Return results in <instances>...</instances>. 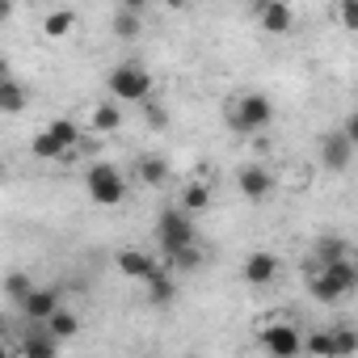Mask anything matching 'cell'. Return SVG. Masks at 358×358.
Segmentation results:
<instances>
[{
	"mask_svg": "<svg viewBox=\"0 0 358 358\" xmlns=\"http://www.w3.org/2000/svg\"><path fill=\"white\" fill-rule=\"evenodd\" d=\"M274 186H278V177H274L270 164H245V169L236 173V190H241L249 203H266V199L274 194Z\"/></svg>",
	"mask_w": 358,
	"mask_h": 358,
	"instance_id": "11",
	"label": "cell"
},
{
	"mask_svg": "<svg viewBox=\"0 0 358 358\" xmlns=\"http://www.w3.org/2000/svg\"><path fill=\"white\" fill-rule=\"evenodd\" d=\"M354 97H358V93H354Z\"/></svg>",
	"mask_w": 358,
	"mask_h": 358,
	"instance_id": "30",
	"label": "cell"
},
{
	"mask_svg": "<svg viewBox=\"0 0 358 358\" xmlns=\"http://www.w3.org/2000/svg\"><path fill=\"white\" fill-rule=\"evenodd\" d=\"M34 291V278L30 274H22V270H13L9 278H5V295L13 299V303H26V295Z\"/></svg>",
	"mask_w": 358,
	"mask_h": 358,
	"instance_id": "26",
	"label": "cell"
},
{
	"mask_svg": "<svg viewBox=\"0 0 358 358\" xmlns=\"http://www.w3.org/2000/svg\"><path fill=\"white\" fill-rule=\"evenodd\" d=\"M257 341H262L266 358H299L303 354V333L295 324H287V320H270Z\"/></svg>",
	"mask_w": 358,
	"mask_h": 358,
	"instance_id": "8",
	"label": "cell"
},
{
	"mask_svg": "<svg viewBox=\"0 0 358 358\" xmlns=\"http://www.w3.org/2000/svg\"><path fill=\"white\" fill-rule=\"evenodd\" d=\"M354 152H358V148L350 143V135H345L341 127H333V131L320 135V169H324V173H350Z\"/></svg>",
	"mask_w": 358,
	"mask_h": 358,
	"instance_id": "9",
	"label": "cell"
},
{
	"mask_svg": "<svg viewBox=\"0 0 358 358\" xmlns=\"http://www.w3.org/2000/svg\"><path fill=\"white\" fill-rule=\"evenodd\" d=\"M303 354L312 358H354L358 354V329L354 324H329L303 333Z\"/></svg>",
	"mask_w": 358,
	"mask_h": 358,
	"instance_id": "6",
	"label": "cell"
},
{
	"mask_svg": "<svg viewBox=\"0 0 358 358\" xmlns=\"http://www.w3.org/2000/svg\"><path fill=\"white\" fill-rule=\"evenodd\" d=\"M156 245L164 257L182 253V249H194L199 245V228H194V215H186L182 207H164L156 215Z\"/></svg>",
	"mask_w": 358,
	"mask_h": 358,
	"instance_id": "4",
	"label": "cell"
},
{
	"mask_svg": "<svg viewBox=\"0 0 358 358\" xmlns=\"http://www.w3.org/2000/svg\"><path fill=\"white\" fill-rule=\"evenodd\" d=\"M89 127H93V135H114L122 127V106L118 101H97L93 114H89Z\"/></svg>",
	"mask_w": 358,
	"mask_h": 358,
	"instance_id": "20",
	"label": "cell"
},
{
	"mask_svg": "<svg viewBox=\"0 0 358 358\" xmlns=\"http://www.w3.org/2000/svg\"><path fill=\"white\" fill-rule=\"evenodd\" d=\"M341 131H345V135H350V143H354V148H358V106H354V110H350V118H345V122H341Z\"/></svg>",
	"mask_w": 358,
	"mask_h": 358,
	"instance_id": "29",
	"label": "cell"
},
{
	"mask_svg": "<svg viewBox=\"0 0 358 358\" xmlns=\"http://www.w3.org/2000/svg\"><path fill=\"white\" fill-rule=\"evenodd\" d=\"M22 358H59V341L47 333V324H30L26 337H17Z\"/></svg>",
	"mask_w": 358,
	"mask_h": 358,
	"instance_id": "15",
	"label": "cell"
},
{
	"mask_svg": "<svg viewBox=\"0 0 358 358\" xmlns=\"http://www.w3.org/2000/svg\"><path fill=\"white\" fill-rule=\"evenodd\" d=\"M26 106H30V89L17 76L5 72V80H0V110H5V114H22Z\"/></svg>",
	"mask_w": 358,
	"mask_h": 358,
	"instance_id": "19",
	"label": "cell"
},
{
	"mask_svg": "<svg viewBox=\"0 0 358 358\" xmlns=\"http://www.w3.org/2000/svg\"><path fill=\"white\" fill-rule=\"evenodd\" d=\"M139 30H143V0H127V5H118L114 9V34L122 43H131Z\"/></svg>",
	"mask_w": 358,
	"mask_h": 358,
	"instance_id": "17",
	"label": "cell"
},
{
	"mask_svg": "<svg viewBox=\"0 0 358 358\" xmlns=\"http://www.w3.org/2000/svg\"><path fill=\"white\" fill-rule=\"evenodd\" d=\"M106 89H110V101H135V106H148L156 80H152V72H148L139 59H122V64L110 72Z\"/></svg>",
	"mask_w": 358,
	"mask_h": 358,
	"instance_id": "3",
	"label": "cell"
},
{
	"mask_svg": "<svg viewBox=\"0 0 358 358\" xmlns=\"http://www.w3.org/2000/svg\"><path fill=\"white\" fill-rule=\"evenodd\" d=\"M114 266H118V274H122V278H135V282H143V287L169 270L164 262H156V257H152V253H143V249H118Z\"/></svg>",
	"mask_w": 358,
	"mask_h": 358,
	"instance_id": "10",
	"label": "cell"
},
{
	"mask_svg": "<svg viewBox=\"0 0 358 358\" xmlns=\"http://www.w3.org/2000/svg\"><path fill=\"white\" fill-rule=\"evenodd\" d=\"M333 17L341 22L345 34H358V0H337V5H333Z\"/></svg>",
	"mask_w": 358,
	"mask_h": 358,
	"instance_id": "27",
	"label": "cell"
},
{
	"mask_svg": "<svg viewBox=\"0 0 358 358\" xmlns=\"http://www.w3.org/2000/svg\"><path fill=\"white\" fill-rule=\"evenodd\" d=\"M278 257L270 253V249H253L249 257H245V266H241V278L249 282V287H270L274 278H278Z\"/></svg>",
	"mask_w": 358,
	"mask_h": 358,
	"instance_id": "12",
	"label": "cell"
},
{
	"mask_svg": "<svg viewBox=\"0 0 358 358\" xmlns=\"http://www.w3.org/2000/svg\"><path fill=\"white\" fill-rule=\"evenodd\" d=\"M308 291H312L320 303L345 299L350 291H358V257H354V262H337V266L308 262Z\"/></svg>",
	"mask_w": 358,
	"mask_h": 358,
	"instance_id": "2",
	"label": "cell"
},
{
	"mask_svg": "<svg viewBox=\"0 0 358 358\" xmlns=\"http://www.w3.org/2000/svg\"><path fill=\"white\" fill-rule=\"evenodd\" d=\"M76 143H80V127L72 118H55L30 139V152H34V160H68L76 152Z\"/></svg>",
	"mask_w": 358,
	"mask_h": 358,
	"instance_id": "5",
	"label": "cell"
},
{
	"mask_svg": "<svg viewBox=\"0 0 358 358\" xmlns=\"http://www.w3.org/2000/svg\"><path fill=\"white\" fill-rule=\"evenodd\" d=\"M224 122H228L236 135H257V131H266V127L274 122V101H270L266 93H257V89L232 93V97L224 101Z\"/></svg>",
	"mask_w": 358,
	"mask_h": 358,
	"instance_id": "1",
	"label": "cell"
},
{
	"mask_svg": "<svg viewBox=\"0 0 358 358\" xmlns=\"http://www.w3.org/2000/svg\"><path fill=\"white\" fill-rule=\"evenodd\" d=\"M135 177H139L148 190H160V186L169 182V160H164V156L143 152V156H135Z\"/></svg>",
	"mask_w": 358,
	"mask_h": 358,
	"instance_id": "18",
	"label": "cell"
},
{
	"mask_svg": "<svg viewBox=\"0 0 358 358\" xmlns=\"http://www.w3.org/2000/svg\"><path fill=\"white\" fill-rule=\"evenodd\" d=\"M160 262H164L173 274H194V270H203V262H207V257H203V249L194 245V249H182V253H173V257H160Z\"/></svg>",
	"mask_w": 358,
	"mask_h": 358,
	"instance_id": "25",
	"label": "cell"
},
{
	"mask_svg": "<svg viewBox=\"0 0 358 358\" xmlns=\"http://www.w3.org/2000/svg\"><path fill=\"white\" fill-rule=\"evenodd\" d=\"M143 110H148V122H152V127H169V114H164V110H160L156 101H148Z\"/></svg>",
	"mask_w": 358,
	"mask_h": 358,
	"instance_id": "28",
	"label": "cell"
},
{
	"mask_svg": "<svg viewBox=\"0 0 358 358\" xmlns=\"http://www.w3.org/2000/svg\"><path fill=\"white\" fill-rule=\"evenodd\" d=\"M47 333H51V337H55V341L64 345V341H72V337L80 333V316H76V312H72V308L64 303V308H59V312H55V316L47 320Z\"/></svg>",
	"mask_w": 358,
	"mask_h": 358,
	"instance_id": "21",
	"label": "cell"
},
{
	"mask_svg": "<svg viewBox=\"0 0 358 358\" xmlns=\"http://www.w3.org/2000/svg\"><path fill=\"white\" fill-rule=\"evenodd\" d=\"M22 308V316L30 320V324H47L64 303H59V291L55 287H34L30 295H26V303H17Z\"/></svg>",
	"mask_w": 358,
	"mask_h": 358,
	"instance_id": "13",
	"label": "cell"
},
{
	"mask_svg": "<svg viewBox=\"0 0 358 358\" xmlns=\"http://www.w3.org/2000/svg\"><path fill=\"white\" fill-rule=\"evenodd\" d=\"M173 299H177V282H173V270H164L160 278H152V282H148V303L169 308Z\"/></svg>",
	"mask_w": 358,
	"mask_h": 358,
	"instance_id": "24",
	"label": "cell"
},
{
	"mask_svg": "<svg viewBox=\"0 0 358 358\" xmlns=\"http://www.w3.org/2000/svg\"><path fill=\"white\" fill-rule=\"evenodd\" d=\"M253 13H257V22H262L266 34H287V30L295 26V9L282 5V0H257Z\"/></svg>",
	"mask_w": 358,
	"mask_h": 358,
	"instance_id": "14",
	"label": "cell"
},
{
	"mask_svg": "<svg viewBox=\"0 0 358 358\" xmlns=\"http://www.w3.org/2000/svg\"><path fill=\"white\" fill-rule=\"evenodd\" d=\"M85 190L97 207H118L127 199V177L118 173V164L110 160H93L89 173H85Z\"/></svg>",
	"mask_w": 358,
	"mask_h": 358,
	"instance_id": "7",
	"label": "cell"
},
{
	"mask_svg": "<svg viewBox=\"0 0 358 358\" xmlns=\"http://www.w3.org/2000/svg\"><path fill=\"white\" fill-rule=\"evenodd\" d=\"M354 257H358V253L350 249V241H345V236H333V232L320 236L316 249H312V262H320V266H337V262H354Z\"/></svg>",
	"mask_w": 358,
	"mask_h": 358,
	"instance_id": "16",
	"label": "cell"
},
{
	"mask_svg": "<svg viewBox=\"0 0 358 358\" xmlns=\"http://www.w3.org/2000/svg\"><path fill=\"white\" fill-rule=\"evenodd\" d=\"M72 30H76V9H51L43 17V34L47 38H68Z\"/></svg>",
	"mask_w": 358,
	"mask_h": 358,
	"instance_id": "23",
	"label": "cell"
},
{
	"mask_svg": "<svg viewBox=\"0 0 358 358\" xmlns=\"http://www.w3.org/2000/svg\"><path fill=\"white\" fill-rule=\"evenodd\" d=\"M177 207H182L186 215H199V211H207V207H211V186H207V182H190L182 194H177Z\"/></svg>",
	"mask_w": 358,
	"mask_h": 358,
	"instance_id": "22",
	"label": "cell"
}]
</instances>
